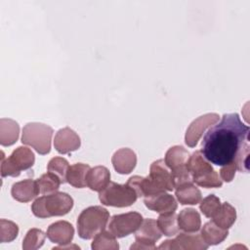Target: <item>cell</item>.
I'll return each mask as SVG.
<instances>
[{
    "mask_svg": "<svg viewBox=\"0 0 250 250\" xmlns=\"http://www.w3.org/2000/svg\"><path fill=\"white\" fill-rule=\"evenodd\" d=\"M249 130L237 113H225L221 121L205 133L200 152L212 164L227 165L233 161L241 146L249 140Z\"/></svg>",
    "mask_w": 250,
    "mask_h": 250,
    "instance_id": "cell-1",
    "label": "cell"
},
{
    "mask_svg": "<svg viewBox=\"0 0 250 250\" xmlns=\"http://www.w3.org/2000/svg\"><path fill=\"white\" fill-rule=\"evenodd\" d=\"M127 184L133 188L138 197H148L174 189L171 172L163 159L151 163L147 177L133 176L128 179Z\"/></svg>",
    "mask_w": 250,
    "mask_h": 250,
    "instance_id": "cell-2",
    "label": "cell"
},
{
    "mask_svg": "<svg viewBox=\"0 0 250 250\" xmlns=\"http://www.w3.org/2000/svg\"><path fill=\"white\" fill-rule=\"evenodd\" d=\"M73 207L72 197L65 192L56 191L38 197L31 204V211L38 218L63 216Z\"/></svg>",
    "mask_w": 250,
    "mask_h": 250,
    "instance_id": "cell-3",
    "label": "cell"
},
{
    "mask_svg": "<svg viewBox=\"0 0 250 250\" xmlns=\"http://www.w3.org/2000/svg\"><path fill=\"white\" fill-rule=\"evenodd\" d=\"M187 167L193 184L206 188H221L223 186V181L219 178V174L213 169L210 162L204 158L200 150H195L189 155Z\"/></svg>",
    "mask_w": 250,
    "mask_h": 250,
    "instance_id": "cell-4",
    "label": "cell"
},
{
    "mask_svg": "<svg viewBox=\"0 0 250 250\" xmlns=\"http://www.w3.org/2000/svg\"><path fill=\"white\" fill-rule=\"evenodd\" d=\"M109 219L108 211L102 206H90L77 218V231L82 239H91L104 230Z\"/></svg>",
    "mask_w": 250,
    "mask_h": 250,
    "instance_id": "cell-5",
    "label": "cell"
},
{
    "mask_svg": "<svg viewBox=\"0 0 250 250\" xmlns=\"http://www.w3.org/2000/svg\"><path fill=\"white\" fill-rule=\"evenodd\" d=\"M53 129L47 124L29 122L22 128L21 143L33 147L39 154L45 155L51 150Z\"/></svg>",
    "mask_w": 250,
    "mask_h": 250,
    "instance_id": "cell-6",
    "label": "cell"
},
{
    "mask_svg": "<svg viewBox=\"0 0 250 250\" xmlns=\"http://www.w3.org/2000/svg\"><path fill=\"white\" fill-rule=\"evenodd\" d=\"M35 156L33 151L26 146H19L13 150L7 158L2 151L1 156V176L18 177L22 170H27L33 166Z\"/></svg>",
    "mask_w": 250,
    "mask_h": 250,
    "instance_id": "cell-7",
    "label": "cell"
},
{
    "mask_svg": "<svg viewBox=\"0 0 250 250\" xmlns=\"http://www.w3.org/2000/svg\"><path fill=\"white\" fill-rule=\"evenodd\" d=\"M138 194L127 183L120 185L110 182L99 193L102 204L113 207H128L136 202Z\"/></svg>",
    "mask_w": 250,
    "mask_h": 250,
    "instance_id": "cell-8",
    "label": "cell"
},
{
    "mask_svg": "<svg viewBox=\"0 0 250 250\" xmlns=\"http://www.w3.org/2000/svg\"><path fill=\"white\" fill-rule=\"evenodd\" d=\"M162 233L157 227V223L153 219H145L135 233L136 242L131 245L130 249H156L154 244L160 239Z\"/></svg>",
    "mask_w": 250,
    "mask_h": 250,
    "instance_id": "cell-9",
    "label": "cell"
},
{
    "mask_svg": "<svg viewBox=\"0 0 250 250\" xmlns=\"http://www.w3.org/2000/svg\"><path fill=\"white\" fill-rule=\"evenodd\" d=\"M143 222V217L138 212H128L111 217L108 230L118 238L125 237L135 232Z\"/></svg>",
    "mask_w": 250,
    "mask_h": 250,
    "instance_id": "cell-10",
    "label": "cell"
},
{
    "mask_svg": "<svg viewBox=\"0 0 250 250\" xmlns=\"http://www.w3.org/2000/svg\"><path fill=\"white\" fill-rule=\"evenodd\" d=\"M208 244L200 234L193 232H181L173 239H168L159 245V249H180V250H205Z\"/></svg>",
    "mask_w": 250,
    "mask_h": 250,
    "instance_id": "cell-11",
    "label": "cell"
},
{
    "mask_svg": "<svg viewBox=\"0 0 250 250\" xmlns=\"http://www.w3.org/2000/svg\"><path fill=\"white\" fill-rule=\"evenodd\" d=\"M219 121V114L217 113H206L196 119H194L187 129L185 135V142L188 146L194 147L205 130L210 128L212 125Z\"/></svg>",
    "mask_w": 250,
    "mask_h": 250,
    "instance_id": "cell-12",
    "label": "cell"
},
{
    "mask_svg": "<svg viewBox=\"0 0 250 250\" xmlns=\"http://www.w3.org/2000/svg\"><path fill=\"white\" fill-rule=\"evenodd\" d=\"M81 146L79 136L69 127L60 129L54 139V146L59 153L65 154L77 150Z\"/></svg>",
    "mask_w": 250,
    "mask_h": 250,
    "instance_id": "cell-13",
    "label": "cell"
},
{
    "mask_svg": "<svg viewBox=\"0 0 250 250\" xmlns=\"http://www.w3.org/2000/svg\"><path fill=\"white\" fill-rule=\"evenodd\" d=\"M47 237L53 243L60 245L70 244L74 235V229L72 225L66 221H58L48 227Z\"/></svg>",
    "mask_w": 250,
    "mask_h": 250,
    "instance_id": "cell-14",
    "label": "cell"
},
{
    "mask_svg": "<svg viewBox=\"0 0 250 250\" xmlns=\"http://www.w3.org/2000/svg\"><path fill=\"white\" fill-rule=\"evenodd\" d=\"M111 162L117 173L122 175L129 174L136 167L137 155L131 148L122 147L113 153Z\"/></svg>",
    "mask_w": 250,
    "mask_h": 250,
    "instance_id": "cell-15",
    "label": "cell"
},
{
    "mask_svg": "<svg viewBox=\"0 0 250 250\" xmlns=\"http://www.w3.org/2000/svg\"><path fill=\"white\" fill-rule=\"evenodd\" d=\"M144 203L146 208L159 214L176 211L178 207V203L175 197L172 194L166 192L145 197Z\"/></svg>",
    "mask_w": 250,
    "mask_h": 250,
    "instance_id": "cell-16",
    "label": "cell"
},
{
    "mask_svg": "<svg viewBox=\"0 0 250 250\" xmlns=\"http://www.w3.org/2000/svg\"><path fill=\"white\" fill-rule=\"evenodd\" d=\"M40 193L37 181L25 179L17 182L12 186L11 194L14 199L20 202H28L35 198Z\"/></svg>",
    "mask_w": 250,
    "mask_h": 250,
    "instance_id": "cell-17",
    "label": "cell"
},
{
    "mask_svg": "<svg viewBox=\"0 0 250 250\" xmlns=\"http://www.w3.org/2000/svg\"><path fill=\"white\" fill-rule=\"evenodd\" d=\"M110 183V173L104 166L90 168L86 175V185L94 191L103 190Z\"/></svg>",
    "mask_w": 250,
    "mask_h": 250,
    "instance_id": "cell-18",
    "label": "cell"
},
{
    "mask_svg": "<svg viewBox=\"0 0 250 250\" xmlns=\"http://www.w3.org/2000/svg\"><path fill=\"white\" fill-rule=\"evenodd\" d=\"M177 218L179 229L185 232H196L201 228L200 215L193 208L183 209Z\"/></svg>",
    "mask_w": 250,
    "mask_h": 250,
    "instance_id": "cell-19",
    "label": "cell"
},
{
    "mask_svg": "<svg viewBox=\"0 0 250 250\" xmlns=\"http://www.w3.org/2000/svg\"><path fill=\"white\" fill-rule=\"evenodd\" d=\"M20 134V126L17 121L10 118H1L0 120V144L3 146L14 145Z\"/></svg>",
    "mask_w": 250,
    "mask_h": 250,
    "instance_id": "cell-20",
    "label": "cell"
},
{
    "mask_svg": "<svg viewBox=\"0 0 250 250\" xmlns=\"http://www.w3.org/2000/svg\"><path fill=\"white\" fill-rule=\"evenodd\" d=\"M175 195L183 205H195L202 199L201 191L193 183H188L176 188Z\"/></svg>",
    "mask_w": 250,
    "mask_h": 250,
    "instance_id": "cell-21",
    "label": "cell"
},
{
    "mask_svg": "<svg viewBox=\"0 0 250 250\" xmlns=\"http://www.w3.org/2000/svg\"><path fill=\"white\" fill-rule=\"evenodd\" d=\"M228 234H229L228 229H224L218 227L212 221L204 224V226L201 228V230H200V235L202 239L208 245H217L223 242L227 238Z\"/></svg>",
    "mask_w": 250,
    "mask_h": 250,
    "instance_id": "cell-22",
    "label": "cell"
},
{
    "mask_svg": "<svg viewBox=\"0 0 250 250\" xmlns=\"http://www.w3.org/2000/svg\"><path fill=\"white\" fill-rule=\"evenodd\" d=\"M189 152L182 146H174L170 147L164 157V162L170 170L186 166L189 157Z\"/></svg>",
    "mask_w": 250,
    "mask_h": 250,
    "instance_id": "cell-23",
    "label": "cell"
},
{
    "mask_svg": "<svg viewBox=\"0 0 250 250\" xmlns=\"http://www.w3.org/2000/svg\"><path fill=\"white\" fill-rule=\"evenodd\" d=\"M211 219L212 222L218 227L224 229H229L236 220L235 208L229 202H224L221 204L219 210Z\"/></svg>",
    "mask_w": 250,
    "mask_h": 250,
    "instance_id": "cell-24",
    "label": "cell"
},
{
    "mask_svg": "<svg viewBox=\"0 0 250 250\" xmlns=\"http://www.w3.org/2000/svg\"><path fill=\"white\" fill-rule=\"evenodd\" d=\"M90 166L85 163H75L68 167L66 172V182L74 188H82L86 185V175Z\"/></svg>",
    "mask_w": 250,
    "mask_h": 250,
    "instance_id": "cell-25",
    "label": "cell"
},
{
    "mask_svg": "<svg viewBox=\"0 0 250 250\" xmlns=\"http://www.w3.org/2000/svg\"><path fill=\"white\" fill-rule=\"evenodd\" d=\"M157 227L161 233L166 236H173L179 232L178 218L175 211L161 213L157 218Z\"/></svg>",
    "mask_w": 250,
    "mask_h": 250,
    "instance_id": "cell-26",
    "label": "cell"
},
{
    "mask_svg": "<svg viewBox=\"0 0 250 250\" xmlns=\"http://www.w3.org/2000/svg\"><path fill=\"white\" fill-rule=\"evenodd\" d=\"M91 247L94 250H117L119 248V244L116 240V237L109 230L104 229L94 236Z\"/></svg>",
    "mask_w": 250,
    "mask_h": 250,
    "instance_id": "cell-27",
    "label": "cell"
},
{
    "mask_svg": "<svg viewBox=\"0 0 250 250\" xmlns=\"http://www.w3.org/2000/svg\"><path fill=\"white\" fill-rule=\"evenodd\" d=\"M36 181L40 193L42 194H50L56 192L59 189L60 185L62 184L60 178L49 171L41 175V177L38 178Z\"/></svg>",
    "mask_w": 250,
    "mask_h": 250,
    "instance_id": "cell-28",
    "label": "cell"
},
{
    "mask_svg": "<svg viewBox=\"0 0 250 250\" xmlns=\"http://www.w3.org/2000/svg\"><path fill=\"white\" fill-rule=\"evenodd\" d=\"M46 236L47 235L43 232V230L39 229H30L22 240V249L35 250L40 248L44 244Z\"/></svg>",
    "mask_w": 250,
    "mask_h": 250,
    "instance_id": "cell-29",
    "label": "cell"
},
{
    "mask_svg": "<svg viewBox=\"0 0 250 250\" xmlns=\"http://www.w3.org/2000/svg\"><path fill=\"white\" fill-rule=\"evenodd\" d=\"M68 161L61 156H55L48 162L47 170L58 176L62 184L66 183V172L68 170Z\"/></svg>",
    "mask_w": 250,
    "mask_h": 250,
    "instance_id": "cell-30",
    "label": "cell"
},
{
    "mask_svg": "<svg viewBox=\"0 0 250 250\" xmlns=\"http://www.w3.org/2000/svg\"><path fill=\"white\" fill-rule=\"evenodd\" d=\"M199 203V209L201 213L207 218H212L217 213L222 204L220 198L217 197L215 194L207 195L206 197L201 199Z\"/></svg>",
    "mask_w": 250,
    "mask_h": 250,
    "instance_id": "cell-31",
    "label": "cell"
},
{
    "mask_svg": "<svg viewBox=\"0 0 250 250\" xmlns=\"http://www.w3.org/2000/svg\"><path fill=\"white\" fill-rule=\"evenodd\" d=\"M0 241L2 243L13 241L19 233V227L12 221L1 219L0 221Z\"/></svg>",
    "mask_w": 250,
    "mask_h": 250,
    "instance_id": "cell-32",
    "label": "cell"
},
{
    "mask_svg": "<svg viewBox=\"0 0 250 250\" xmlns=\"http://www.w3.org/2000/svg\"><path fill=\"white\" fill-rule=\"evenodd\" d=\"M248 155H249V140L246 141L241 147L239 148L238 152L236 153L235 158L233 161L235 162L236 169L240 172H248Z\"/></svg>",
    "mask_w": 250,
    "mask_h": 250,
    "instance_id": "cell-33",
    "label": "cell"
},
{
    "mask_svg": "<svg viewBox=\"0 0 250 250\" xmlns=\"http://www.w3.org/2000/svg\"><path fill=\"white\" fill-rule=\"evenodd\" d=\"M236 165L234 161H231L230 163L222 166V168L220 169V177L221 180L229 183L233 180L234 175H235V171H236Z\"/></svg>",
    "mask_w": 250,
    "mask_h": 250,
    "instance_id": "cell-34",
    "label": "cell"
}]
</instances>
